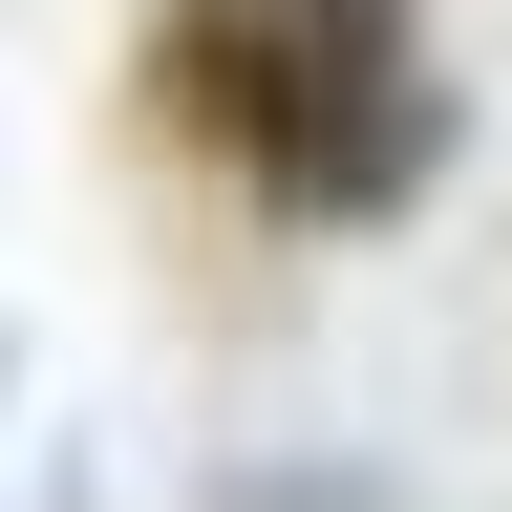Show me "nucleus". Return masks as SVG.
I'll return each mask as SVG.
<instances>
[{
	"label": "nucleus",
	"instance_id": "obj_1",
	"mask_svg": "<svg viewBox=\"0 0 512 512\" xmlns=\"http://www.w3.org/2000/svg\"><path fill=\"white\" fill-rule=\"evenodd\" d=\"M171 150H214L278 235H384L406 192L448 171V64H427V0H150L128 43Z\"/></svg>",
	"mask_w": 512,
	"mask_h": 512
}]
</instances>
